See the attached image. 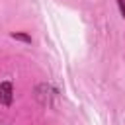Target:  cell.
I'll use <instances>...</instances> for the list:
<instances>
[{"label": "cell", "mask_w": 125, "mask_h": 125, "mask_svg": "<svg viewBox=\"0 0 125 125\" xmlns=\"http://www.w3.org/2000/svg\"><path fill=\"white\" fill-rule=\"evenodd\" d=\"M14 37H16V39H21V41H25V43H31V37H27V35H23V33H14Z\"/></svg>", "instance_id": "obj_2"}, {"label": "cell", "mask_w": 125, "mask_h": 125, "mask_svg": "<svg viewBox=\"0 0 125 125\" xmlns=\"http://www.w3.org/2000/svg\"><path fill=\"white\" fill-rule=\"evenodd\" d=\"M117 4H119V10H121V16L125 18V0H117Z\"/></svg>", "instance_id": "obj_3"}, {"label": "cell", "mask_w": 125, "mask_h": 125, "mask_svg": "<svg viewBox=\"0 0 125 125\" xmlns=\"http://www.w3.org/2000/svg\"><path fill=\"white\" fill-rule=\"evenodd\" d=\"M0 104H4V105L12 104V84L10 82L0 84Z\"/></svg>", "instance_id": "obj_1"}]
</instances>
